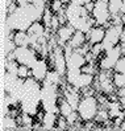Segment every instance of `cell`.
Returning <instances> with one entry per match:
<instances>
[{"instance_id": "obj_1", "label": "cell", "mask_w": 125, "mask_h": 131, "mask_svg": "<svg viewBox=\"0 0 125 131\" xmlns=\"http://www.w3.org/2000/svg\"><path fill=\"white\" fill-rule=\"evenodd\" d=\"M45 9H41L34 4L29 3L25 7H17V9L13 13H9L7 17L5 28H8L15 32L19 30H28L29 27L34 21H40L44 16Z\"/></svg>"}, {"instance_id": "obj_2", "label": "cell", "mask_w": 125, "mask_h": 131, "mask_svg": "<svg viewBox=\"0 0 125 131\" xmlns=\"http://www.w3.org/2000/svg\"><path fill=\"white\" fill-rule=\"evenodd\" d=\"M41 88L42 85L40 81H37L33 77H29L24 81L22 90L20 94V106L21 111L30 115H34L40 111L41 105Z\"/></svg>"}, {"instance_id": "obj_3", "label": "cell", "mask_w": 125, "mask_h": 131, "mask_svg": "<svg viewBox=\"0 0 125 131\" xmlns=\"http://www.w3.org/2000/svg\"><path fill=\"white\" fill-rule=\"evenodd\" d=\"M65 13L68 24L74 27L75 30H82L84 33H88L96 24L95 19L91 16V13L86 9L84 5H75L68 3Z\"/></svg>"}, {"instance_id": "obj_4", "label": "cell", "mask_w": 125, "mask_h": 131, "mask_svg": "<svg viewBox=\"0 0 125 131\" xmlns=\"http://www.w3.org/2000/svg\"><path fill=\"white\" fill-rule=\"evenodd\" d=\"M42 88H41V105H42V110L45 111H50V113H55L59 114V86L53 85L49 82H41Z\"/></svg>"}, {"instance_id": "obj_5", "label": "cell", "mask_w": 125, "mask_h": 131, "mask_svg": "<svg viewBox=\"0 0 125 131\" xmlns=\"http://www.w3.org/2000/svg\"><path fill=\"white\" fill-rule=\"evenodd\" d=\"M100 109V103L99 99L93 95H88V97H82L79 106H78V114L82 121L84 122H92L95 119L96 114Z\"/></svg>"}, {"instance_id": "obj_6", "label": "cell", "mask_w": 125, "mask_h": 131, "mask_svg": "<svg viewBox=\"0 0 125 131\" xmlns=\"http://www.w3.org/2000/svg\"><path fill=\"white\" fill-rule=\"evenodd\" d=\"M65 78L68 85L76 88L78 90H82L84 88L91 86L93 81H95V75L83 73L82 69H67Z\"/></svg>"}, {"instance_id": "obj_7", "label": "cell", "mask_w": 125, "mask_h": 131, "mask_svg": "<svg viewBox=\"0 0 125 131\" xmlns=\"http://www.w3.org/2000/svg\"><path fill=\"white\" fill-rule=\"evenodd\" d=\"M13 53H15V58H16V61L19 64L26 65L30 69H32L34 66V64L41 58L40 53L36 49H33L32 47H17Z\"/></svg>"}, {"instance_id": "obj_8", "label": "cell", "mask_w": 125, "mask_h": 131, "mask_svg": "<svg viewBox=\"0 0 125 131\" xmlns=\"http://www.w3.org/2000/svg\"><path fill=\"white\" fill-rule=\"evenodd\" d=\"M122 57V52H121V47L120 44L117 47L112 48L108 52H103L98 58V64L100 70H112L115 68V65L117 64V61Z\"/></svg>"}, {"instance_id": "obj_9", "label": "cell", "mask_w": 125, "mask_h": 131, "mask_svg": "<svg viewBox=\"0 0 125 131\" xmlns=\"http://www.w3.org/2000/svg\"><path fill=\"white\" fill-rule=\"evenodd\" d=\"M124 29V25H111L105 29L104 40L101 41V49L103 52H108L112 48L117 47L121 42V32Z\"/></svg>"}, {"instance_id": "obj_10", "label": "cell", "mask_w": 125, "mask_h": 131, "mask_svg": "<svg viewBox=\"0 0 125 131\" xmlns=\"http://www.w3.org/2000/svg\"><path fill=\"white\" fill-rule=\"evenodd\" d=\"M24 81L25 80L20 78L17 74H11V73L5 72V75H4V93L20 99V94H21V90H22Z\"/></svg>"}, {"instance_id": "obj_11", "label": "cell", "mask_w": 125, "mask_h": 131, "mask_svg": "<svg viewBox=\"0 0 125 131\" xmlns=\"http://www.w3.org/2000/svg\"><path fill=\"white\" fill-rule=\"evenodd\" d=\"M91 16L95 19L96 25H103V27H111L109 25V20H111V12L108 8L107 2H96L93 11L91 12Z\"/></svg>"}, {"instance_id": "obj_12", "label": "cell", "mask_w": 125, "mask_h": 131, "mask_svg": "<svg viewBox=\"0 0 125 131\" xmlns=\"http://www.w3.org/2000/svg\"><path fill=\"white\" fill-rule=\"evenodd\" d=\"M96 80L99 82V89L103 94H112L115 93V83L112 78V70H100L99 75L96 77Z\"/></svg>"}, {"instance_id": "obj_13", "label": "cell", "mask_w": 125, "mask_h": 131, "mask_svg": "<svg viewBox=\"0 0 125 131\" xmlns=\"http://www.w3.org/2000/svg\"><path fill=\"white\" fill-rule=\"evenodd\" d=\"M112 78L117 89L125 86V56L117 61V64L112 69Z\"/></svg>"}, {"instance_id": "obj_14", "label": "cell", "mask_w": 125, "mask_h": 131, "mask_svg": "<svg viewBox=\"0 0 125 131\" xmlns=\"http://www.w3.org/2000/svg\"><path fill=\"white\" fill-rule=\"evenodd\" d=\"M49 70H50V68H49V64H48V60L41 57L34 64V66L32 68V77H33V78H36L37 81L42 82L46 78V75H48Z\"/></svg>"}, {"instance_id": "obj_15", "label": "cell", "mask_w": 125, "mask_h": 131, "mask_svg": "<svg viewBox=\"0 0 125 131\" xmlns=\"http://www.w3.org/2000/svg\"><path fill=\"white\" fill-rule=\"evenodd\" d=\"M29 37H30V47H33L38 42V38L45 36L46 33V27L44 25V23L40 20V21H34L32 25L29 27V29L26 30Z\"/></svg>"}, {"instance_id": "obj_16", "label": "cell", "mask_w": 125, "mask_h": 131, "mask_svg": "<svg viewBox=\"0 0 125 131\" xmlns=\"http://www.w3.org/2000/svg\"><path fill=\"white\" fill-rule=\"evenodd\" d=\"M75 33V28L71 27L70 24H66V25H61L59 29L55 32L57 35V38H58V45L63 48L65 45L70 41V38L73 37V35Z\"/></svg>"}, {"instance_id": "obj_17", "label": "cell", "mask_w": 125, "mask_h": 131, "mask_svg": "<svg viewBox=\"0 0 125 131\" xmlns=\"http://www.w3.org/2000/svg\"><path fill=\"white\" fill-rule=\"evenodd\" d=\"M105 27L103 25H96L93 27L90 32L87 33V41L91 45H95V44H100L101 41L104 40V36H105Z\"/></svg>"}, {"instance_id": "obj_18", "label": "cell", "mask_w": 125, "mask_h": 131, "mask_svg": "<svg viewBox=\"0 0 125 131\" xmlns=\"http://www.w3.org/2000/svg\"><path fill=\"white\" fill-rule=\"evenodd\" d=\"M86 42H88L87 41V33L82 32V30H75V33L73 35V37L70 38V41L67 44L73 49H78V48L83 47Z\"/></svg>"}, {"instance_id": "obj_19", "label": "cell", "mask_w": 125, "mask_h": 131, "mask_svg": "<svg viewBox=\"0 0 125 131\" xmlns=\"http://www.w3.org/2000/svg\"><path fill=\"white\" fill-rule=\"evenodd\" d=\"M57 122H58V117H57L55 113L45 111L44 119H42L44 130H54V128H57Z\"/></svg>"}, {"instance_id": "obj_20", "label": "cell", "mask_w": 125, "mask_h": 131, "mask_svg": "<svg viewBox=\"0 0 125 131\" xmlns=\"http://www.w3.org/2000/svg\"><path fill=\"white\" fill-rule=\"evenodd\" d=\"M13 41L17 47H30V37L26 30H19L15 32Z\"/></svg>"}, {"instance_id": "obj_21", "label": "cell", "mask_w": 125, "mask_h": 131, "mask_svg": "<svg viewBox=\"0 0 125 131\" xmlns=\"http://www.w3.org/2000/svg\"><path fill=\"white\" fill-rule=\"evenodd\" d=\"M20 125H19V121L16 117L13 115H4L3 117V121H2V130H16L19 128Z\"/></svg>"}, {"instance_id": "obj_22", "label": "cell", "mask_w": 125, "mask_h": 131, "mask_svg": "<svg viewBox=\"0 0 125 131\" xmlns=\"http://www.w3.org/2000/svg\"><path fill=\"white\" fill-rule=\"evenodd\" d=\"M58 107H59V115H62V117H68L70 114H71L74 111V107L70 105L66 99L63 98H59V102H58Z\"/></svg>"}, {"instance_id": "obj_23", "label": "cell", "mask_w": 125, "mask_h": 131, "mask_svg": "<svg viewBox=\"0 0 125 131\" xmlns=\"http://www.w3.org/2000/svg\"><path fill=\"white\" fill-rule=\"evenodd\" d=\"M108 8H109L111 15H120L121 8H122V0H109Z\"/></svg>"}, {"instance_id": "obj_24", "label": "cell", "mask_w": 125, "mask_h": 131, "mask_svg": "<svg viewBox=\"0 0 125 131\" xmlns=\"http://www.w3.org/2000/svg\"><path fill=\"white\" fill-rule=\"evenodd\" d=\"M4 66H5V72H7V73H11V74H17L20 64L17 62L16 60H7Z\"/></svg>"}, {"instance_id": "obj_25", "label": "cell", "mask_w": 125, "mask_h": 131, "mask_svg": "<svg viewBox=\"0 0 125 131\" xmlns=\"http://www.w3.org/2000/svg\"><path fill=\"white\" fill-rule=\"evenodd\" d=\"M17 75L20 77V78H22V80H26V78H29V77H32V69H30L29 66H26V65H21L20 64Z\"/></svg>"}, {"instance_id": "obj_26", "label": "cell", "mask_w": 125, "mask_h": 131, "mask_svg": "<svg viewBox=\"0 0 125 131\" xmlns=\"http://www.w3.org/2000/svg\"><path fill=\"white\" fill-rule=\"evenodd\" d=\"M16 48H17V45L15 44L13 40H11V38H5V42H4V56H7L8 53L15 52Z\"/></svg>"}, {"instance_id": "obj_27", "label": "cell", "mask_w": 125, "mask_h": 131, "mask_svg": "<svg viewBox=\"0 0 125 131\" xmlns=\"http://www.w3.org/2000/svg\"><path fill=\"white\" fill-rule=\"evenodd\" d=\"M68 127H70V125L67 123V119L65 117H62V115H59V117H58V122H57V128L58 130H66Z\"/></svg>"}, {"instance_id": "obj_28", "label": "cell", "mask_w": 125, "mask_h": 131, "mask_svg": "<svg viewBox=\"0 0 125 131\" xmlns=\"http://www.w3.org/2000/svg\"><path fill=\"white\" fill-rule=\"evenodd\" d=\"M116 94H117V98H119V102L124 106V109H125V86L117 89Z\"/></svg>"}, {"instance_id": "obj_29", "label": "cell", "mask_w": 125, "mask_h": 131, "mask_svg": "<svg viewBox=\"0 0 125 131\" xmlns=\"http://www.w3.org/2000/svg\"><path fill=\"white\" fill-rule=\"evenodd\" d=\"M59 27H61V23H59L58 16H57V15H53V19H51V23H50V28L57 32V30L59 29Z\"/></svg>"}, {"instance_id": "obj_30", "label": "cell", "mask_w": 125, "mask_h": 131, "mask_svg": "<svg viewBox=\"0 0 125 131\" xmlns=\"http://www.w3.org/2000/svg\"><path fill=\"white\" fill-rule=\"evenodd\" d=\"M121 42H125V27H124L122 32H121Z\"/></svg>"}, {"instance_id": "obj_31", "label": "cell", "mask_w": 125, "mask_h": 131, "mask_svg": "<svg viewBox=\"0 0 125 131\" xmlns=\"http://www.w3.org/2000/svg\"><path fill=\"white\" fill-rule=\"evenodd\" d=\"M121 13L125 15V0H122V8H121Z\"/></svg>"}, {"instance_id": "obj_32", "label": "cell", "mask_w": 125, "mask_h": 131, "mask_svg": "<svg viewBox=\"0 0 125 131\" xmlns=\"http://www.w3.org/2000/svg\"><path fill=\"white\" fill-rule=\"evenodd\" d=\"M120 128H124V130H125V121H124V123H122V126H121Z\"/></svg>"}]
</instances>
